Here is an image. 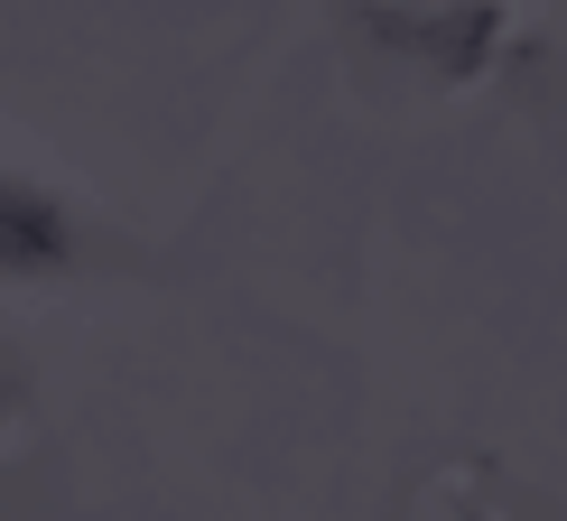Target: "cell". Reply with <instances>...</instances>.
<instances>
[{
  "mask_svg": "<svg viewBox=\"0 0 567 521\" xmlns=\"http://www.w3.org/2000/svg\"><path fill=\"white\" fill-rule=\"evenodd\" d=\"M29 260H65V224L47 196L0 186V270H29Z\"/></svg>",
  "mask_w": 567,
  "mask_h": 521,
  "instance_id": "cell-1",
  "label": "cell"
}]
</instances>
